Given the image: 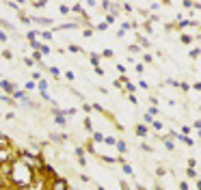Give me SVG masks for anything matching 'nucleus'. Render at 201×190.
I'll use <instances>...</instances> for the list:
<instances>
[{"label":"nucleus","instance_id":"nucleus-1","mask_svg":"<svg viewBox=\"0 0 201 190\" xmlns=\"http://www.w3.org/2000/svg\"><path fill=\"white\" fill-rule=\"evenodd\" d=\"M20 160V149H15L13 145H9V147L0 149V164H13V162Z\"/></svg>","mask_w":201,"mask_h":190},{"label":"nucleus","instance_id":"nucleus-2","mask_svg":"<svg viewBox=\"0 0 201 190\" xmlns=\"http://www.w3.org/2000/svg\"><path fill=\"white\" fill-rule=\"evenodd\" d=\"M48 190H71V188L67 184V179H63L59 175H52L50 182H48Z\"/></svg>","mask_w":201,"mask_h":190},{"label":"nucleus","instance_id":"nucleus-3","mask_svg":"<svg viewBox=\"0 0 201 190\" xmlns=\"http://www.w3.org/2000/svg\"><path fill=\"white\" fill-rule=\"evenodd\" d=\"M9 145H13V143H11V138H9V136H4V134H0V149L9 147Z\"/></svg>","mask_w":201,"mask_h":190},{"label":"nucleus","instance_id":"nucleus-4","mask_svg":"<svg viewBox=\"0 0 201 190\" xmlns=\"http://www.w3.org/2000/svg\"><path fill=\"white\" fill-rule=\"evenodd\" d=\"M0 89H4L7 93H15V89H13V84H11V82H7V80H2V82H0Z\"/></svg>","mask_w":201,"mask_h":190},{"label":"nucleus","instance_id":"nucleus-5","mask_svg":"<svg viewBox=\"0 0 201 190\" xmlns=\"http://www.w3.org/2000/svg\"><path fill=\"white\" fill-rule=\"evenodd\" d=\"M0 169H2V164H0Z\"/></svg>","mask_w":201,"mask_h":190}]
</instances>
